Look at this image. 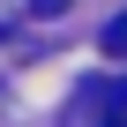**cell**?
<instances>
[{"label":"cell","instance_id":"1","mask_svg":"<svg viewBox=\"0 0 127 127\" xmlns=\"http://www.w3.org/2000/svg\"><path fill=\"white\" fill-rule=\"evenodd\" d=\"M67 127H127V75H97L75 90Z\"/></svg>","mask_w":127,"mask_h":127},{"label":"cell","instance_id":"2","mask_svg":"<svg viewBox=\"0 0 127 127\" xmlns=\"http://www.w3.org/2000/svg\"><path fill=\"white\" fill-rule=\"evenodd\" d=\"M105 52H112V60H127V15H112V23H105Z\"/></svg>","mask_w":127,"mask_h":127}]
</instances>
